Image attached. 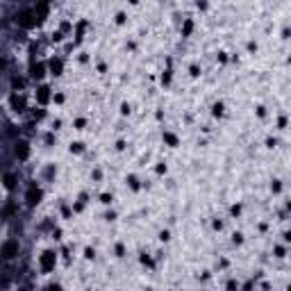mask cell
I'll list each match as a JSON object with an SVG mask.
<instances>
[{"label":"cell","mask_w":291,"mask_h":291,"mask_svg":"<svg viewBox=\"0 0 291 291\" xmlns=\"http://www.w3.org/2000/svg\"><path fill=\"white\" fill-rule=\"evenodd\" d=\"M50 66H52V73H59V71H62V62H55V59H52Z\"/></svg>","instance_id":"cell-7"},{"label":"cell","mask_w":291,"mask_h":291,"mask_svg":"<svg viewBox=\"0 0 291 291\" xmlns=\"http://www.w3.org/2000/svg\"><path fill=\"white\" fill-rule=\"evenodd\" d=\"M43 75V66H32V77H41Z\"/></svg>","instance_id":"cell-5"},{"label":"cell","mask_w":291,"mask_h":291,"mask_svg":"<svg viewBox=\"0 0 291 291\" xmlns=\"http://www.w3.org/2000/svg\"><path fill=\"white\" fill-rule=\"evenodd\" d=\"M5 187H7V189H12V187H14V178L9 175V173L5 175Z\"/></svg>","instance_id":"cell-6"},{"label":"cell","mask_w":291,"mask_h":291,"mask_svg":"<svg viewBox=\"0 0 291 291\" xmlns=\"http://www.w3.org/2000/svg\"><path fill=\"white\" fill-rule=\"evenodd\" d=\"M16 155H21V157H27V148H25V143H18V146H16Z\"/></svg>","instance_id":"cell-4"},{"label":"cell","mask_w":291,"mask_h":291,"mask_svg":"<svg viewBox=\"0 0 291 291\" xmlns=\"http://www.w3.org/2000/svg\"><path fill=\"white\" fill-rule=\"evenodd\" d=\"M14 250H16V244H14V241H7L5 248H3V255L9 259V257H14Z\"/></svg>","instance_id":"cell-2"},{"label":"cell","mask_w":291,"mask_h":291,"mask_svg":"<svg viewBox=\"0 0 291 291\" xmlns=\"http://www.w3.org/2000/svg\"><path fill=\"white\" fill-rule=\"evenodd\" d=\"M39 196H41V193L34 191V187H30V191H27V202H30V205H36V202H39Z\"/></svg>","instance_id":"cell-3"},{"label":"cell","mask_w":291,"mask_h":291,"mask_svg":"<svg viewBox=\"0 0 291 291\" xmlns=\"http://www.w3.org/2000/svg\"><path fill=\"white\" fill-rule=\"evenodd\" d=\"M52 264H55V253H43V257H41V266H43L46 271H50Z\"/></svg>","instance_id":"cell-1"}]
</instances>
